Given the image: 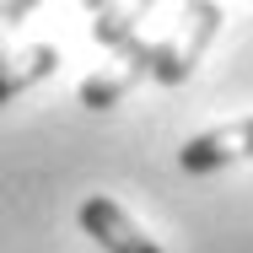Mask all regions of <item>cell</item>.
I'll return each mask as SVG.
<instances>
[{"label":"cell","instance_id":"8992f818","mask_svg":"<svg viewBox=\"0 0 253 253\" xmlns=\"http://www.w3.org/2000/svg\"><path fill=\"white\" fill-rule=\"evenodd\" d=\"M5 33H11V27H5V22H0V59H5Z\"/></svg>","mask_w":253,"mask_h":253},{"label":"cell","instance_id":"5b68a950","mask_svg":"<svg viewBox=\"0 0 253 253\" xmlns=\"http://www.w3.org/2000/svg\"><path fill=\"white\" fill-rule=\"evenodd\" d=\"M135 81H140V70H113V76H92V81H81V92H76V97L86 102V108H113V102L124 97Z\"/></svg>","mask_w":253,"mask_h":253},{"label":"cell","instance_id":"7a4b0ae2","mask_svg":"<svg viewBox=\"0 0 253 253\" xmlns=\"http://www.w3.org/2000/svg\"><path fill=\"white\" fill-rule=\"evenodd\" d=\"M81 232L102 253H162V243L146 237V226L129 221V210L119 200H108V194H86V205H81Z\"/></svg>","mask_w":253,"mask_h":253},{"label":"cell","instance_id":"3957f363","mask_svg":"<svg viewBox=\"0 0 253 253\" xmlns=\"http://www.w3.org/2000/svg\"><path fill=\"white\" fill-rule=\"evenodd\" d=\"M253 156V113L248 119H232V124H215L200 129L194 140L178 146V167L183 172H215V167H232V162H248Z\"/></svg>","mask_w":253,"mask_h":253},{"label":"cell","instance_id":"6da1fadb","mask_svg":"<svg viewBox=\"0 0 253 253\" xmlns=\"http://www.w3.org/2000/svg\"><path fill=\"white\" fill-rule=\"evenodd\" d=\"M221 5H189L183 11V27L178 33H167V38H156V43H146V54H140V76H151V81H162V86H178V81H189L194 76V65H200L205 43L215 38V27H221Z\"/></svg>","mask_w":253,"mask_h":253},{"label":"cell","instance_id":"277c9868","mask_svg":"<svg viewBox=\"0 0 253 253\" xmlns=\"http://www.w3.org/2000/svg\"><path fill=\"white\" fill-rule=\"evenodd\" d=\"M54 65H59V49L54 43H33V49H16L0 59V102L22 97L27 86H38V81H49Z\"/></svg>","mask_w":253,"mask_h":253}]
</instances>
